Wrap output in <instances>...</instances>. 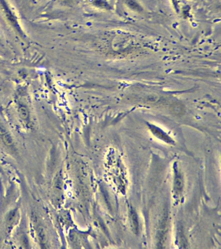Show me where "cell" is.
<instances>
[{
	"label": "cell",
	"mask_w": 221,
	"mask_h": 249,
	"mask_svg": "<svg viewBox=\"0 0 221 249\" xmlns=\"http://www.w3.org/2000/svg\"><path fill=\"white\" fill-rule=\"evenodd\" d=\"M0 5H1V9L3 10V12L4 13L5 16L8 22L10 23V24L12 25L15 29H16L18 32L21 33L22 31L20 29V27L18 25V23L17 22V20L15 18L14 16L12 14V13L11 12L9 8L7 6V5L5 3L4 0H0Z\"/></svg>",
	"instance_id": "cell-1"
},
{
	"label": "cell",
	"mask_w": 221,
	"mask_h": 249,
	"mask_svg": "<svg viewBox=\"0 0 221 249\" xmlns=\"http://www.w3.org/2000/svg\"><path fill=\"white\" fill-rule=\"evenodd\" d=\"M130 213L131 222H132L134 231V232L136 233H138L139 232V222H138L137 214H136V212L134 209H131Z\"/></svg>",
	"instance_id": "cell-2"
},
{
	"label": "cell",
	"mask_w": 221,
	"mask_h": 249,
	"mask_svg": "<svg viewBox=\"0 0 221 249\" xmlns=\"http://www.w3.org/2000/svg\"><path fill=\"white\" fill-rule=\"evenodd\" d=\"M182 188H183V180L180 175L178 173L176 174L174 178V188L177 193H180L182 191Z\"/></svg>",
	"instance_id": "cell-3"
},
{
	"label": "cell",
	"mask_w": 221,
	"mask_h": 249,
	"mask_svg": "<svg viewBox=\"0 0 221 249\" xmlns=\"http://www.w3.org/2000/svg\"><path fill=\"white\" fill-rule=\"evenodd\" d=\"M19 114L24 120H27L29 118V111L25 106H20L19 107Z\"/></svg>",
	"instance_id": "cell-4"
},
{
	"label": "cell",
	"mask_w": 221,
	"mask_h": 249,
	"mask_svg": "<svg viewBox=\"0 0 221 249\" xmlns=\"http://www.w3.org/2000/svg\"><path fill=\"white\" fill-rule=\"evenodd\" d=\"M2 139H3L5 145H7V146L11 147L13 145V140H12L11 136L8 134L6 133L2 135Z\"/></svg>",
	"instance_id": "cell-5"
},
{
	"label": "cell",
	"mask_w": 221,
	"mask_h": 249,
	"mask_svg": "<svg viewBox=\"0 0 221 249\" xmlns=\"http://www.w3.org/2000/svg\"><path fill=\"white\" fill-rule=\"evenodd\" d=\"M172 110L173 111L174 114H176L177 115H180V114H182L184 112V108L182 107V106L180 104H176V105H174L173 107H172Z\"/></svg>",
	"instance_id": "cell-6"
},
{
	"label": "cell",
	"mask_w": 221,
	"mask_h": 249,
	"mask_svg": "<svg viewBox=\"0 0 221 249\" xmlns=\"http://www.w3.org/2000/svg\"><path fill=\"white\" fill-rule=\"evenodd\" d=\"M155 134L156 135V136H159V135H160V136H158L159 137H160L161 139H163V141H165V142H171V139L169 138V137L167 136L166 134H163L162 132H161L160 130H158V129H157V130H155Z\"/></svg>",
	"instance_id": "cell-7"
},
{
	"label": "cell",
	"mask_w": 221,
	"mask_h": 249,
	"mask_svg": "<svg viewBox=\"0 0 221 249\" xmlns=\"http://www.w3.org/2000/svg\"><path fill=\"white\" fill-rule=\"evenodd\" d=\"M38 236H39V239L41 243H44L46 241V236L42 228H40L39 231H38Z\"/></svg>",
	"instance_id": "cell-8"
},
{
	"label": "cell",
	"mask_w": 221,
	"mask_h": 249,
	"mask_svg": "<svg viewBox=\"0 0 221 249\" xmlns=\"http://www.w3.org/2000/svg\"><path fill=\"white\" fill-rule=\"evenodd\" d=\"M15 217V213L14 212H12L11 213V214H10L9 217V219H8V222L9 223H11L12 222V220L14 219Z\"/></svg>",
	"instance_id": "cell-9"
},
{
	"label": "cell",
	"mask_w": 221,
	"mask_h": 249,
	"mask_svg": "<svg viewBox=\"0 0 221 249\" xmlns=\"http://www.w3.org/2000/svg\"><path fill=\"white\" fill-rule=\"evenodd\" d=\"M6 133V129H5V127L3 125L0 124V135H3Z\"/></svg>",
	"instance_id": "cell-10"
}]
</instances>
